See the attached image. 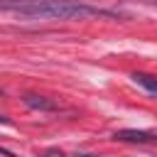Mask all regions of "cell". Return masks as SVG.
Segmentation results:
<instances>
[{
  "mask_svg": "<svg viewBox=\"0 0 157 157\" xmlns=\"http://www.w3.org/2000/svg\"><path fill=\"white\" fill-rule=\"evenodd\" d=\"M113 140L118 142H135V145H145V142H155V132H147V130H115L113 132Z\"/></svg>",
  "mask_w": 157,
  "mask_h": 157,
  "instance_id": "3",
  "label": "cell"
},
{
  "mask_svg": "<svg viewBox=\"0 0 157 157\" xmlns=\"http://www.w3.org/2000/svg\"><path fill=\"white\" fill-rule=\"evenodd\" d=\"M0 125H12V120H10L7 115H2V113H0Z\"/></svg>",
  "mask_w": 157,
  "mask_h": 157,
  "instance_id": "5",
  "label": "cell"
},
{
  "mask_svg": "<svg viewBox=\"0 0 157 157\" xmlns=\"http://www.w3.org/2000/svg\"><path fill=\"white\" fill-rule=\"evenodd\" d=\"M0 96H2V88H0Z\"/></svg>",
  "mask_w": 157,
  "mask_h": 157,
  "instance_id": "7",
  "label": "cell"
},
{
  "mask_svg": "<svg viewBox=\"0 0 157 157\" xmlns=\"http://www.w3.org/2000/svg\"><path fill=\"white\" fill-rule=\"evenodd\" d=\"M155 140H157V132H155Z\"/></svg>",
  "mask_w": 157,
  "mask_h": 157,
  "instance_id": "8",
  "label": "cell"
},
{
  "mask_svg": "<svg viewBox=\"0 0 157 157\" xmlns=\"http://www.w3.org/2000/svg\"><path fill=\"white\" fill-rule=\"evenodd\" d=\"M0 12H12L32 20H125L128 12L91 5L86 0H0Z\"/></svg>",
  "mask_w": 157,
  "mask_h": 157,
  "instance_id": "1",
  "label": "cell"
},
{
  "mask_svg": "<svg viewBox=\"0 0 157 157\" xmlns=\"http://www.w3.org/2000/svg\"><path fill=\"white\" fill-rule=\"evenodd\" d=\"M137 2H145V5H157V0H137Z\"/></svg>",
  "mask_w": 157,
  "mask_h": 157,
  "instance_id": "6",
  "label": "cell"
},
{
  "mask_svg": "<svg viewBox=\"0 0 157 157\" xmlns=\"http://www.w3.org/2000/svg\"><path fill=\"white\" fill-rule=\"evenodd\" d=\"M22 103L27 108H32V110H39V113H59L61 110V105L56 101H52L47 96H37V93H25L22 96Z\"/></svg>",
  "mask_w": 157,
  "mask_h": 157,
  "instance_id": "2",
  "label": "cell"
},
{
  "mask_svg": "<svg viewBox=\"0 0 157 157\" xmlns=\"http://www.w3.org/2000/svg\"><path fill=\"white\" fill-rule=\"evenodd\" d=\"M132 81H135L137 86H142L147 93L157 96V76H152V74H145V71H135V74H132Z\"/></svg>",
  "mask_w": 157,
  "mask_h": 157,
  "instance_id": "4",
  "label": "cell"
}]
</instances>
